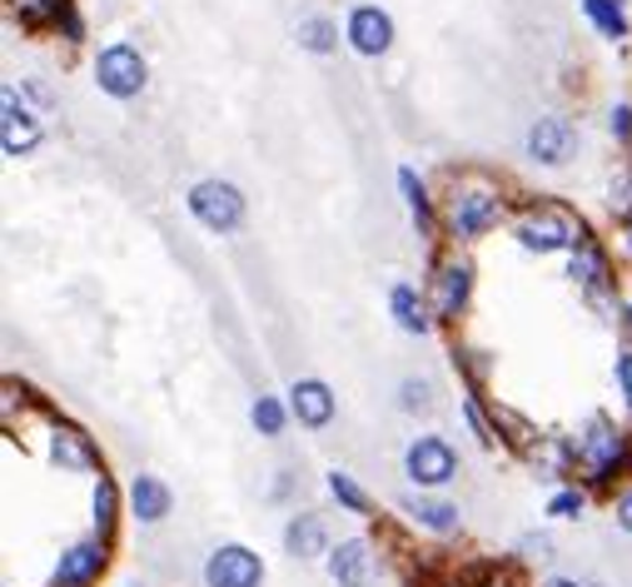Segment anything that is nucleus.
Returning <instances> with one entry per match:
<instances>
[{
  "instance_id": "nucleus-1",
  "label": "nucleus",
  "mask_w": 632,
  "mask_h": 587,
  "mask_svg": "<svg viewBox=\"0 0 632 587\" xmlns=\"http://www.w3.org/2000/svg\"><path fill=\"white\" fill-rule=\"evenodd\" d=\"M572 463L582 468V478L592 488H608L632 463V438L618 423H608V418H588L582 433L572 438Z\"/></svg>"
},
{
  "instance_id": "nucleus-2",
  "label": "nucleus",
  "mask_w": 632,
  "mask_h": 587,
  "mask_svg": "<svg viewBox=\"0 0 632 587\" xmlns=\"http://www.w3.org/2000/svg\"><path fill=\"white\" fill-rule=\"evenodd\" d=\"M503 219V195L488 185H453L449 205H443V224L453 239H483Z\"/></svg>"
},
{
  "instance_id": "nucleus-3",
  "label": "nucleus",
  "mask_w": 632,
  "mask_h": 587,
  "mask_svg": "<svg viewBox=\"0 0 632 587\" xmlns=\"http://www.w3.org/2000/svg\"><path fill=\"white\" fill-rule=\"evenodd\" d=\"M513 234H518V244L528 249V254H558V249L578 244L588 229L552 205H528L518 219H513Z\"/></svg>"
},
{
  "instance_id": "nucleus-4",
  "label": "nucleus",
  "mask_w": 632,
  "mask_h": 587,
  "mask_svg": "<svg viewBox=\"0 0 632 587\" xmlns=\"http://www.w3.org/2000/svg\"><path fill=\"white\" fill-rule=\"evenodd\" d=\"M403 473H409L419 488H443V483L459 478V453H453L449 438L423 433L403 448Z\"/></svg>"
},
{
  "instance_id": "nucleus-5",
  "label": "nucleus",
  "mask_w": 632,
  "mask_h": 587,
  "mask_svg": "<svg viewBox=\"0 0 632 587\" xmlns=\"http://www.w3.org/2000/svg\"><path fill=\"white\" fill-rule=\"evenodd\" d=\"M190 214L200 219L204 229H214V234H230L244 219V195L230 179H200V185L190 189Z\"/></svg>"
},
{
  "instance_id": "nucleus-6",
  "label": "nucleus",
  "mask_w": 632,
  "mask_h": 587,
  "mask_svg": "<svg viewBox=\"0 0 632 587\" xmlns=\"http://www.w3.org/2000/svg\"><path fill=\"white\" fill-rule=\"evenodd\" d=\"M145 55L135 45H125V40H115V45H105L101 55H95V80H101L105 95L115 99H135L145 90Z\"/></svg>"
},
{
  "instance_id": "nucleus-7",
  "label": "nucleus",
  "mask_w": 632,
  "mask_h": 587,
  "mask_svg": "<svg viewBox=\"0 0 632 587\" xmlns=\"http://www.w3.org/2000/svg\"><path fill=\"white\" fill-rule=\"evenodd\" d=\"M468 294H473V264H468V259H463V254L439 259V269H433V284H429V308H433V318L453 324V318L468 308Z\"/></svg>"
},
{
  "instance_id": "nucleus-8",
  "label": "nucleus",
  "mask_w": 632,
  "mask_h": 587,
  "mask_svg": "<svg viewBox=\"0 0 632 587\" xmlns=\"http://www.w3.org/2000/svg\"><path fill=\"white\" fill-rule=\"evenodd\" d=\"M264 563L260 553H250L244 543H220L204 563V587H260Z\"/></svg>"
},
{
  "instance_id": "nucleus-9",
  "label": "nucleus",
  "mask_w": 632,
  "mask_h": 587,
  "mask_svg": "<svg viewBox=\"0 0 632 587\" xmlns=\"http://www.w3.org/2000/svg\"><path fill=\"white\" fill-rule=\"evenodd\" d=\"M105 573V537H81V543H71L61 553V563H55L51 573V587H95Z\"/></svg>"
},
{
  "instance_id": "nucleus-10",
  "label": "nucleus",
  "mask_w": 632,
  "mask_h": 587,
  "mask_svg": "<svg viewBox=\"0 0 632 587\" xmlns=\"http://www.w3.org/2000/svg\"><path fill=\"white\" fill-rule=\"evenodd\" d=\"M572 254V264H568V274H572V284L582 289V294L592 298V304H602V298H608V289H612V259L602 254L598 244H592L588 234L578 239V244L568 249Z\"/></svg>"
},
{
  "instance_id": "nucleus-11",
  "label": "nucleus",
  "mask_w": 632,
  "mask_h": 587,
  "mask_svg": "<svg viewBox=\"0 0 632 587\" xmlns=\"http://www.w3.org/2000/svg\"><path fill=\"white\" fill-rule=\"evenodd\" d=\"M0 145H6V155H11V159L31 155V149L41 145V119H35L31 109L15 99V90L0 95Z\"/></svg>"
},
{
  "instance_id": "nucleus-12",
  "label": "nucleus",
  "mask_w": 632,
  "mask_h": 587,
  "mask_svg": "<svg viewBox=\"0 0 632 587\" xmlns=\"http://www.w3.org/2000/svg\"><path fill=\"white\" fill-rule=\"evenodd\" d=\"M572 149H578V129H572L562 115L533 119V129H528V155L538 159V165H568Z\"/></svg>"
},
{
  "instance_id": "nucleus-13",
  "label": "nucleus",
  "mask_w": 632,
  "mask_h": 587,
  "mask_svg": "<svg viewBox=\"0 0 632 587\" xmlns=\"http://www.w3.org/2000/svg\"><path fill=\"white\" fill-rule=\"evenodd\" d=\"M170 507H175V493H170V483H165V478L135 473V483H130V513H135V523L155 527V523H165V517H170Z\"/></svg>"
},
{
  "instance_id": "nucleus-14",
  "label": "nucleus",
  "mask_w": 632,
  "mask_h": 587,
  "mask_svg": "<svg viewBox=\"0 0 632 587\" xmlns=\"http://www.w3.org/2000/svg\"><path fill=\"white\" fill-rule=\"evenodd\" d=\"M349 45L359 50V55H383V50L393 45V20L383 15L379 6H359L349 15Z\"/></svg>"
},
{
  "instance_id": "nucleus-15",
  "label": "nucleus",
  "mask_w": 632,
  "mask_h": 587,
  "mask_svg": "<svg viewBox=\"0 0 632 587\" xmlns=\"http://www.w3.org/2000/svg\"><path fill=\"white\" fill-rule=\"evenodd\" d=\"M289 413L299 418L304 428H324L334 418V394L324 378H299V384L289 388Z\"/></svg>"
},
{
  "instance_id": "nucleus-16",
  "label": "nucleus",
  "mask_w": 632,
  "mask_h": 587,
  "mask_svg": "<svg viewBox=\"0 0 632 587\" xmlns=\"http://www.w3.org/2000/svg\"><path fill=\"white\" fill-rule=\"evenodd\" d=\"M284 547H289V557H299V563L319 557L324 547H329V527H324V517L319 513H294L289 527H284Z\"/></svg>"
},
{
  "instance_id": "nucleus-17",
  "label": "nucleus",
  "mask_w": 632,
  "mask_h": 587,
  "mask_svg": "<svg viewBox=\"0 0 632 587\" xmlns=\"http://www.w3.org/2000/svg\"><path fill=\"white\" fill-rule=\"evenodd\" d=\"M329 577L339 587H364L369 583V543L364 537H344L329 553Z\"/></svg>"
},
{
  "instance_id": "nucleus-18",
  "label": "nucleus",
  "mask_w": 632,
  "mask_h": 587,
  "mask_svg": "<svg viewBox=\"0 0 632 587\" xmlns=\"http://www.w3.org/2000/svg\"><path fill=\"white\" fill-rule=\"evenodd\" d=\"M389 308H393V324L403 328V334H429V324H433V308H429V298H419V289L413 284H393L389 289Z\"/></svg>"
},
{
  "instance_id": "nucleus-19",
  "label": "nucleus",
  "mask_w": 632,
  "mask_h": 587,
  "mask_svg": "<svg viewBox=\"0 0 632 587\" xmlns=\"http://www.w3.org/2000/svg\"><path fill=\"white\" fill-rule=\"evenodd\" d=\"M51 458H55L61 468H75V473H91V468H95V448H91V438L75 433V428H65V423H55V428H51Z\"/></svg>"
},
{
  "instance_id": "nucleus-20",
  "label": "nucleus",
  "mask_w": 632,
  "mask_h": 587,
  "mask_svg": "<svg viewBox=\"0 0 632 587\" xmlns=\"http://www.w3.org/2000/svg\"><path fill=\"white\" fill-rule=\"evenodd\" d=\"M582 15L598 25L602 40H628V10H622V0H582Z\"/></svg>"
},
{
  "instance_id": "nucleus-21",
  "label": "nucleus",
  "mask_w": 632,
  "mask_h": 587,
  "mask_svg": "<svg viewBox=\"0 0 632 587\" xmlns=\"http://www.w3.org/2000/svg\"><path fill=\"white\" fill-rule=\"evenodd\" d=\"M409 517H413V523H423L429 533H453V527H459V507H453V503H433V497H413Z\"/></svg>"
},
{
  "instance_id": "nucleus-22",
  "label": "nucleus",
  "mask_w": 632,
  "mask_h": 587,
  "mask_svg": "<svg viewBox=\"0 0 632 587\" xmlns=\"http://www.w3.org/2000/svg\"><path fill=\"white\" fill-rule=\"evenodd\" d=\"M250 418H254V428H260L264 438H280V433H284V423H289V413H284V403H280L274 394H260V398H254Z\"/></svg>"
},
{
  "instance_id": "nucleus-23",
  "label": "nucleus",
  "mask_w": 632,
  "mask_h": 587,
  "mask_svg": "<svg viewBox=\"0 0 632 587\" xmlns=\"http://www.w3.org/2000/svg\"><path fill=\"white\" fill-rule=\"evenodd\" d=\"M329 493L339 497L349 513H369V493H364V488L354 483V473H344V468H334L329 473Z\"/></svg>"
},
{
  "instance_id": "nucleus-24",
  "label": "nucleus",
  "mask_w": 632,
  "mask_h": 587,
  "mask_svg": "<svg viewBox=\"0 0 632 587\" xmlns=\"http://www.w3.org/2000/svg\"><path fill=\"white\" fill-rule=\"evenodd\" d=\"M399 189H403V205L413 209V219H423V224H429V189H423V179L413 175V165L399 169Z\"/></svg>"
},
{
  "instance_id": "nucleus-25",
  "label": "nucleus",
  "mask_w": 632,
  "mask_h": 587,
  "mask_svg": "<svg viewBox=\"0 0 632 587\" xmlns=\"http://www.w3.org/2000/svg\"><path fill=\"white\" fill-rule=\"evenodd\" d=\"M115 503H120V497H115V483L101 478V483H95V527H101V537H110V527H115Z\"/></svg>"
},
{
  "instance_id": "nucleus-26",
  "label": "nucleus",
  "mask_w": 632,
  "mask_h": 587,
  "mask_svg": "<svg viewBox=\"0 0 632 587\" xmlns=\"http://www.w3.org/2000/svg\"><path fill=\"white\" fill-rule=\"evenodd\" d=\"M71 0H11V10H21V20L41 25V20H61Z\"/></svg>"
},
{
  "instance_id": "nucleus-27",
  "label": "nucleus",
  "mask_w": 632,
  "mask_h": 587,
  "mask_svg": "<svg viewBox=\"0 0 632 587\" xmlns=\"http://www.w3.org/2000/svg\"><path fill=\"white\" fill-rule=\"evenodd\" d=\"M299 45H304V50H314V55L334 50V25H329V20H319V15L304 20V25H299Z\"/></svg>"
},
{
  "instance_id": "nucleus-28",
  "label": "nucleus",
  "mask_w": 632,
  "mask_h": 587,
  "mask_svg": "<svg viewBox=\"0 0 632 587\" xmlns=\"http://www.w3.org/2000/svg\"><path fill=\"white\" fill-rule=\"evenodd\" d=\"M582 507H588V497H582V488H558V493L548 497V517H578Z\"/></svg>"
},
{
  "instance_id": "nucleus-29",
  "label": "nucleus",
  "mask_w": 632,
  "mask_h": 587,
  "mask_svg": "<svg viewBox=\"0 0 632 587\" xmlns=\"http://www.w3.org/2000/svg\"><path fill=\"white\" fill-rule=\"evenodd\" d=\"M399 394H403V408H409V413H423V408H433V388L423 384V378H409Z\"/></svg>"
},
{
  "instance_id": "nucleus-30",
  "label": "nucleus",
  "mask_w": 632,
  "mask_h": 587,
  "mask_svg": "<svg viewBox=\"0 0 632 587\" xmlns=\"http://www.w3.org/2000/svg\"><path fill=\"white\" fill-rule=\"evenodd\" d=\"M612 378H618V394L628 398V408H632V348H622V354L612 358Z\"/></svg>"
},
{
  "instance_id": "nucleus-31",
  "label": "nucleus",
  "mask_w": 632,
  "mask_h": 587,
  "mask_svg": "<svg viewBox=\"0 0 632 587\" xmlns=\"http://www.w3.org/2000/svg\"><path fill=\"white\" fill-rule=\"evenodd\" d=\"M612 517H618L622 533H632V488H622V493H618V507H612Z\"/></svg>"
},
{
  "instance_id": "nucleus-32",
  "label": "nucleus",
  "mask_w": 632,
  "mask_h": 587,
  "mask_svg": "<svg viewBox=\"0 0 632 587\" xmlns=\"http://www.w3.org/2000/svg\"><path fill=\"white\" fill-rule=\"evenodd\" d=\"M612 135H618V139H632V105H618V109H612Z\"/></svg>"
},
{
  "instance_id": "nucleus-33",
  "label": "nucleus",
  "mask_w": 632,
  "mask_h": 587,
  "mask_svg": "<svg viewBox=\"0 0 632 587\" xmlns=\"http://www.w3.org/2000/svg\"><path fill=\"white\" fill-rule=\"evenodd\" d=\"M543 587H588V583H578V577H548Z\"/></svg>"
},
{
  "instance_id": "nucleus-34",
  "label": "nucleus",
  "mask_w": 632,
  "mask_h": 587,
  "mask_svg": "<svg viewBox=\"0 0 632 587\" xmlns=\"http://www.w3.org/2000/svg\"><path fill=\"white\" fill-rule=\"evenodd\" d=\"M488 587H508V583H488Z\"/></svg>"
},
{
  "instance_id": "nucleus-35",
  "label": "nucleus",
  "mask_w": 632,
  "mask_h": 587,
  "mask_svg": "<svg viewBox=\"0 0 632 587\" xmlns=\"http://www.w3.org/2000/svg\"><path fill=\"white\" fill-rule=\"evenodd\" d=\"M628 318H632V304H628Z\"/></svg>"
}]
</instances>
